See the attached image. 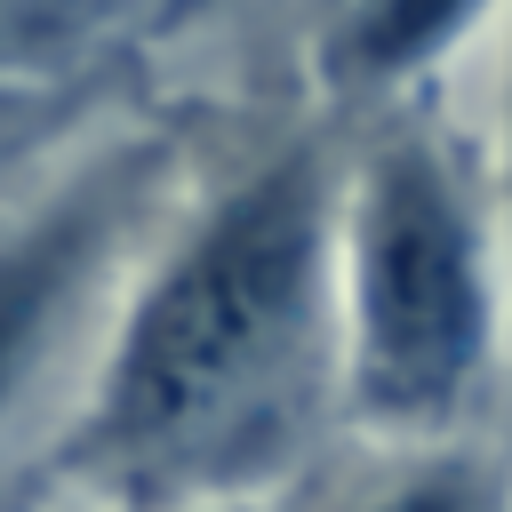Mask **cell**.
<instances>
[{
	"label": "cell",
	"mask_w": 512,
	"mask_h": 512,
	"mask_svg": "<svg viewBox=\"0 0 512 512\" xmlns=\"http://www.w3.org/2000/svg\"><path fill=\"white\" fill-rule=\"evenodd\" d=\"M336 400V160L280 144L136 256L48 440L88 512L272 504Z\"/></svg>",
	"instance_id": "obj_1"
},
{
	"label": "cell",
	"mask_w": 512,
	"mask_h": 512,
	"mask_svg": "<svg viewBox=\"0 0 512 512\" xmlns=\"http://www.w3.org/2000/svg\"><path fill=\"white\" fill-rule=\"evenodd\" d=\"M496 192L480 152L400 96L336 160V400L376 448L480 440L496 400Z\"/></svg>",
	"instance_id": "obj_2"
},
{
	"label": "cell",
	"mask_w": 512,
	"mask_h": 512,
	"mask_svg": "<svg viewBox=\"0 0 512 512\" xmlns=\"http://www.w3.org/2000/svg\"><path fill=\"white\" fill-rule=\"evenodd\" d=\"M168 144H112L40 208L0 224V448L96 360L104 320L160 232Z\"/></svg>",
	"instance_id": "obj_3"
},
{
	"label": "cell",
	"mask_w": 512,
	"mask_h": 512,
	"mask_svg": "<svg viewBox=\"0 0 512 512\" xmlns=\"http://www.w3.org/2000/svg\"><path fill=\"white\" fill-rule=\"evenodd\" d=\"M496 0H336L320 72L344 96H424V80L480 32Z\"/></svg>",
	"instance_id": "obj_4"
},
{
	"label": "cell",
	"mask_w": 512,
	"mask_h": 512,
	"mask_svg": "<svg viewBox=\"0 0 512 512\" xmlns=\"http://www.w3.org/2000/svg\"><path fill=\"white\" fill-rule=\"evenodd\" d=\"M344 512H504V464L488 440L384 448V472L352 488Z\"/></svg>",
	"instance_id": "obj_5"
},
{
	"label": "cell",
	"mask_w": 512,
	"mask_h": 512,
	"mask_svg": "<svg viewBox=\"0 0 512 512\" xmlns=\"http://www.w3.org/2000/svg\"><path fill=\"white\" fill-rule=\"evenodd\" d=\"M8 24H16V16H8V8H0V80H8V72H16V32H8Z\"/></svg>",
	"instance_id": "obj_6"
},
{
	"label": "cell",
	"mask_w": 512,
	"mask_h": 512,
	"mask_svg": "<svg viewBox=\"0 0 512 512\" xmlns=\"http://www.w3.org/2000/svg\"><path fill=\"white\" fill-rule=\"evenodd\" d=\"M232 512H264V504H232Z\"/></svg>",
	"instance_id": "obj_7"
}]
</instances>
